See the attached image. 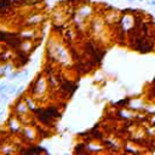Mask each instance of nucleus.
I'll return each mask as SVG.
<instances>
[{"label":"nucleus","mask_w":155,"mask_h":155,"mask_svg":"<svg viewBox=\"0 0 155 155\" xmlns=\"http://www.w3.org/2000/svg\"><path fill=\"white\" fill-rule=\"evenodd\" d=\"M138 1H143V0H138Z\"/></svg>","instance_id":"nucleus-30"},{"label":"nucleus","mask_w":155,"mask_h":155,"mask_svg":"<svg viewBox=\"0 0 155 155\" xmlns=\"http://www.w3.org/2000/svg\"><path fill=\"white\" fill-rule=\"evenodd\" d=\"M148 4H149V5H153V6H155V0H149V1H148Z\"/></svg>","instance_id":"nucleus-25"},{"label":"nucleus","mask_w":155,"mask_h":155,"mask_svg":"<svg viewBox=\"0 0 155 155\" xmlns=\"http://www.w3.org/2000/svg\"><path fill=\"white\" fill-rule=\"evenodd\" d=\"M23 127V124L19 121V119L15 115V116H10L7 120V128L11 133L13 134H19L21 130Z\"/></svg>","instance_id":"nucleus-7"},{"label":"nucleus","mask_w":155,"mask_h":155,"mask_svg":"<svg viewBox=\"0 0 155 155\" xmlns=\"http://www.w3.org/2000/svg\"><path fill=\"white\" fill-rule=\"evenodd\" d=\"M6 39H7V31L0 29V45H4Z\"/></svg>","instance_id":"nucleus-21"},{"label":"nucleus","mask_w":155,"mask_h":155,"mask_svg":"<svg viewBox=\"0 0 155 155\" xmlns=\"http://www.w3.org/2000/svg\"><path fill=\"white\" fill-rule=\"evenodd\" d=\"M28 75H29V70H28V69H24V70L21 71V74H19V76H18V80H24V79L28 78Z\"/></svg>","instance_id":"nucleus-22"},{"label":"nucleus","mask_w":155,"mask_h":155,"mask_svg":"<svg viewBox=\"0 0 155 155\" xmlns=\"http://www.w3.org/2000/svg\"><path fill=\"white\" fill-rule=\"evenodd\" d=\"M19 134L22 136L23 140H25L27 143H31L34 142L36 138H38V133H36V130L34 127V125L29 124V125H23Z\"/></svg>","instance_id":"nucleus-4"},{"label":"nucleus","mask_w":155,"mask_h":155,"mask_svg":"<svg viewBox=\"0 0 155 155\" xmlns=\"http://www.w3.org/2000/svg\"><path fill=\"white\" fill-rule=\"evenodd\" d=\"M44 22H45V16L42 13H40V12H33L28 17L24 18L22 25L23 27H34V28H38Z\"/></svg>","instance_id":"nucleus-2"},{"label":"nucleus","mask_w":155,"mask_h":155,"mask_svg":"<svg viewBox=\"0 0 155 155\" xmlns=\"http://www.w3.org/2000/svg\"><path fill=\"white\" fill-rule=\"evenodd\" d=\"M7 91H8V84H5V82L0 84V93L7 92Z\"/></svg>","instance_id":"nucleus-23"},{"label":"nucleus","mask_w":155,"mask_h":155,"mask_svg":"<svg viewBox=\"0 0 155 155\" xmlns=\"http://www.w3.org/2000/svg\"><path fill=\"white\" fill-rule=\"evenodd\" d=\"M144 133L147 136L148 139H155V126L154 125H149L144 128Z\"/></svg>","instance_id":"nucleus-16"},{"label":"nucleus","mask_w":155,"mask_h":155,"mask_svg":"<svg viewBox=\"0 0 155 155\" xmlns=\"http://www.w3.org/2000/svg\"><path fill=\"white\" fill-rule=\"evenodd\" d=\"M24 98V101H25V103H27V105H28V108L30 109V111L33 113L38 107H39V101L34 97V96H31L30 93H28L25 97H23Z\"/></svg>","instance_id":"nucleus-12"},{"label":"nucleus","mask_w":155,"mask_h":155,"mask_svg":"<svg viewBox=\"0 0 155 155\" xmlns=\"http://www.w3.org/2000/svg\"><path fill=\"white\" fill-rule=\"evenodd\" d=\"M1 143H2V139H1V138H0V145H1Z\"/></svg>","instance_id":"nucleus-29"},{"label":"nucleus","mask_w":155,"mask_h":155,"mask_svg":"<svg viewBox=\"0 0 155 155\" xmlns=\"http://www.w3.org/2000/svg\"><path fill=\"white\" fill-rule=\"evenodd\" d=\"M130 99H131V98H124V99H121V101H117V102L115 103V105H117L119 108H125V107L128 105Z\"/></svg>","instance_id":"nucleus-19"},{"label":"nucleus","mask_w":155,"mask_h":155,"mask_svg":"<svg viewBox=\"0 0 155 155\" xmlns=\"http://www.w3.org/2000/svg\"><path fill=\"white\" fill-rule=\"evenodd\" d=\"M151 125H154V126H155V119H153V120H151Z\"/></svg>","instance_id":"nucleus-27"},{"label":"nucleus","mask_w":155,"mask_h":155,"mask_svg":"<svg viewBox=\"0 0 155 155\" xmlns=\"http://www.w3.org/2000/svg\"><path fill=\"white\" fill-rule=\"evenodd\" d=\"M76 90V84L73 82L71 80L69 79H61L59 81V86H58V91L62 96H65V97H69L74 91Z\"/></svg>","instance_id":"nucleus-3"},{"label":"nucleus","mask_w":155,"mask_h":155,"mask_svg":"<svg viewBox=\"0 0 155 155\" xmlns=\"http://www.w3.org/2000/svg\"><path fill=\"white\" fill-rule=\"evenodd\" d=\"M44 110L46 114H48L51 117H53L54 120H58L61 117V111H59V108L58 105L56 104H50V105H46L44 107Z\"/></svg>","instance_id":"nucleus-9"},{"label":"nucleus","mask_w":155,"mask_h":155,"mask_svg":"<svg viewBox=\"0 0 155 155\" xmlns=\"http://www.w3.org/2000/svg\"><path fill=\"white\" fill-rule=\"evenodd\" d=\"M74 151L75 153H78V154H88V151H87V149H86V143L85 142H81V143H79V144H76L75 145V148H74Z\"/></svg>","instance_id":"nucleus-17"},{"label":"nucleus","mask_w":155,"mask_h":155,"mask_svg":"<svg viewBox=\"0 0 155 155\" xmlns=\"http://www.w3.org/2000/svg\"><path fill=\"white\" fill-rule=\"evenodd\" d=\"M102 143H103L104 148L109 149V150H110V151H113V153H117L120 149H122V147H121L119 143H116L114 139H111V138L103 139V140H102Z\"/></svg>","instance_id":"nucleus-10"},{"label":"nucleus","mask_w":155,"mask_h":155,"mask_svg":"<svg viewBox=\"0 0 155 155\" xmlns=\"http://www.w3.org/2000/svg\"><path fill=\"white\" fill-rule=\"evenodd\" d=\"M52 30L53 33L58 34V35H63L65 31V25L63 23H53L52 24Z\"/></svg>","instance_id":"nucleus-14"},{"label":"nucleus","mask_w":155,"mask_h":155,"mask_svg":"<svg viewBox=\"0 0 155 155\" xmlns=\"http://www.w3.org/2000/svg\"><path fill=\"white\" fill-rule=\"evenodd\" d=\"M12 111L15 113V115H27V114H31L30 109L28 108L24 98H18V101L13 104Z\"/></svg>","instance_id":"nucleus-6"},{"label":"nucleus","mask_w":155,"mask_h":155,"mask_svg":"<svg viewBox=\"0 0 155 155\" xmlns=\"http://www.w3.org/2000/svg\"><path fill=\"white\" fill-rule=\"evenodd\" d=\"M17 87H18V82L8 84V91H7V93H8V94H16V92H17Z\"/></svg>","instance_id":"nucleus-18"},{"label":"nucleus","mask_w":155,"mask_h":155,"mask_svg":"<svg viewBox=\"0 0 155 155\" xmlns=\"http://www.w3.org/2000/svg\"><path fill=\"white\" fill-rule=\"evenodd\" d=\"M48 90H50V87H48L47 79L44 76V73H42V74H39L36 76V79L30 84V90L28 93H30L31 96H34L38 99V97L44 96Z\"/></svg>","instance_id":"nucleus-1"},{"label":"nucleus","mask_w":155,"mask_h":155,"mask_svg":"<svg viewBox=\"0 0 155 155\" xmlns=\"http://www.w3.org/2000/svg\"><path fill=\"white\" fill-rule=\"evenodd\" d=\"M2 114H4V109H2V108H1V107H0V116H1V115H2Z\"/></svg>","instance_id":"nucleus-26"},{"label":"nucleus","mask_w":155,"mask_h":155,"mask_svg":"<svg viewBox=\"0 0 155 155\" xmlns=\"http://www.w3.org/2000/svg\"><path fill=\"white\" fill-rule=\"evenodd\" d=\"M144 113H147L149 116H154L155 115V102L145 103V105H144Z\"/></svg>","instance_id":"nucleus-15"},{"label":"nucleus","mask_w":155,"mask_h":155,"mask_svg":"<svg viewBox=\"0 0 155 155\" xmlns=\"http://www.w3.org/2000/svg\"><path fill=\"white\" fill-rule=\"evenodd\" d=\"M127 1H131V2H133V1H136V0H127Z\"/></svg>","instance_id":"nucleus-28"},{"label":"nucleus","mask_w":155,"mask_h":155,"mask_svg":"<svg viewBox=\"0 0 155 155\" xmlns=\"http://www.w3.org/2000/svg\"><path fill=\"white\" fill-rule=\"evenodd\" d=\"M136 111L131 110L130 108H119V110L115 113V117H117L121 121H128V120H134Z\"/></svg>","instance_id":"nucleus-8"},{"label":"nucleus","mask_w":155,"mask_h":155,"mask_svg":"<svg viewBox=\"0 0 155 155\" xmlns=\"http://www.w3.org/2000/svg\"><path fill=\"white\" fill-rule=\"evenodd\" d=\"M18 153H25V154H41V153H47L42 147L40 145H29L27 148H23L18 150Z\"/></svg>","instance_id":"nucleus-11"},{"label":"nucleus","mask_w":155,"mask_h":155,"mask_svg":"<svg viewBox=\"0 0 155 155\" xmlns=\"http://www.w3.org/2000/svg\"><path fill=\"white\" fill-rule=\"evenodd\" d=\"M24 85H18V87H17V92H16V94H21L22 92H24Z\"/></svg>","instance_id":"nucleus-24"},{"label":"nucleus","mask_w":155,"mask_h":155,"mask_svg":"<svg viewBox=\"0 0 155 155\" xmlns=\"http://www.w3.org/2000/svg\"><path fill=\"white\" fill-rule=\"evenodd\" d=\"M19 35L22 38V40H33L34 42H39L40 41V34L36 30V28L34 27H24V29L19 30Z\"/></svg>","instance_id":"nucleus-5"},{"label":"nucleus","mask_w":155,"mask_h":155,"mask_svg":"<svg viewBox=\"0 0 155 155\" xmlns=\"http://www.w3.org/2000/svg\"><path fill=\"white\" fill-rule=\"evenodd\" d=\"M36 46H38V44H34L33 40H22L19 50H22L24 52H28V53H31L35 50Z\"/></svg>","instance_id":"nucleus-13"},{"label":"nucleus","mask_w":155,"mask_h":155,"mask_svg":"<svg viewBox=\"0 0 155 155\" xmlns=\"http://www.w3.org/2000/svg\"><path fill=\"white\" fill-rule=\"evenodd\" d=\"M21 71H17V70H12L10 74H7V79L8 80H15V79H18Z\"/></svg>","instance_id":"nucleus-20"}]
</instances>
